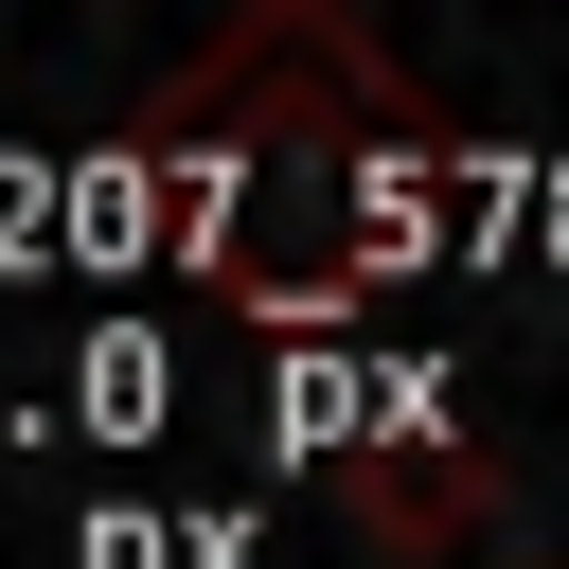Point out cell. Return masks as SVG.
Listing matches in <instances>:
<instances>
[{"mask_svg": "<svg viewBox=\"0 0 569 569\" xmlns=\"http://www.w3.org/2000/svg\"><path fill=\"white\" fill-rule=\"evenodd\" d=\"M427 142V107L373 71V36L356 18H302V0H267V18H231L160 107H142V178H160V213H178V249L196 267H231V302H302V320H338L356 302V196L391 178Z\"/></svg>", "mask_w": 569, "mask_h": 569, "instance_id": "1", "label": "cell"}]
</instances>
